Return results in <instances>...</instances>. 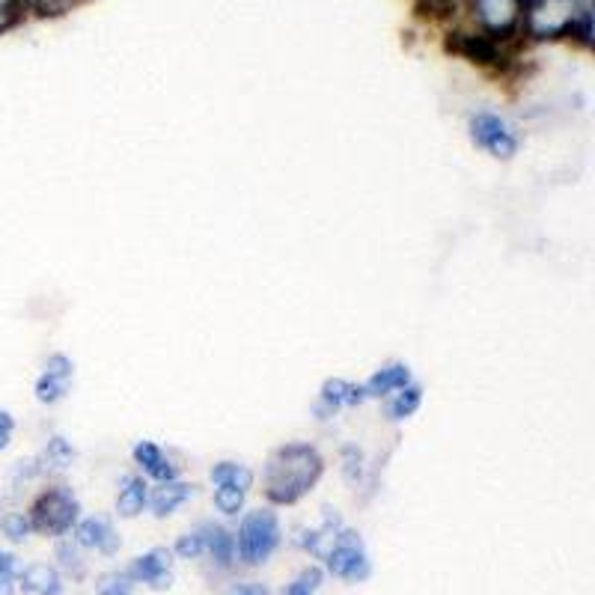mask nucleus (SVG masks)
<instances>
[{
    "instance_id": "nucleus-4",
    "label": "nucleus",
    "mask_w": 595,
    "mask_h": 595,
    "mask_svg": "<svg viewBox=\"0 0 595 595\" xmlns=\"http://www.w3.org/2000/svg\"><path fill=\"white\" fill-rule=\"evenodd\" d=\"M325 566L331 572L334 577H342V581H349V584H360V581H367L372 575V563H369L367 545H363V538L355 530H337V536H334L331 548L325 551Z\"/></svg>"
},
{
    "instance_id": "nucleus-26",
    "label": "nucleus",
    "mask_w": 595,
    "mask_h": 595,
    "mask_svg": "<svg viewBox=\"0 0 595 595\" xmlns=\"http://www.w3.org/2000/svg\"><path fill=\"white\" fill-rule=\"evenodd\" d=\"M42 372H51V376H60L66 378V381H72V376H75V363H72V358H66V355H48L45 360V369Z\"/></svg>"
},
{
    "instance_id": "nucleus-18",
    "label": "nucleus",
    "mask_w": 595,
    "mask_h": 595,
    "mask_svg": "<svg viewBox=\"0 0 595 595\" xmlns=\"http://www.w3.org/2000/svg\"><path fill=\"white\" fill-rule=\"evenodd\" d=\"M72 459H75V447H72V441H66L63 435H54L45 444V455H42V462L51 464V468L63 471V468L72 464Z\"/></svg>"
},
{
    "instance_id": "nucleus-31",
    "label": "nucleus",
    "mask_w": 595,
    "mask_h": 595,
    "mask_svg": "<svg viewBox=\"0 0 595 595\" xmlns=\"http://www.w3.org/2000/svg\"><path fill=\"white\" fill-rule=\"evenodd\" d=\"M12 10V0H0V24L7 21V12Z\"/></svg>"
},
{
    "instance_id": "nucleus-21",
    "label": "nucleus",
    "mask_w": 595,
    "mask_h": 595,
    "mask_svg": "<svg viewBox=\"0 0 595 595\" xmlns=\"http://www.w3.org/2000/svg\"><path fill=\"white\" fill-rule=\"evenodd\" d=\"M321 581H325V572H321L319 566L304 568L301 575L295 577L293 584L286 586V595H316V589L321 586Z\"/></svg>"
},
{
    "instance_id": "nucleus-7",
    "label": "nucleus",
    "mask_w": 595,
    "mask_h": 595,
    "mask_svg": "<svg viewBox=\"0 0 595 595\" xmlns=\"http://www.w3.org/2000/svg\"><path fill=\"white\" fill-rule=\"evenodd\" d=\"M134 584H150L152 589H171L173 586V551L152 548L129 566Z\"/></svg>"
},
{
    "instance_id": "nucleus-9",
    "label": "nucleus",
    "mask_w": 595,
    "mask_h": 595,
    "mask_svg": "<svg viewBox=\"0 0 595 595\" xmlns=\"http://www.w3.org/2000/svg\"><path fill=\"white\" fill-rule=\"evenodd\" d=\"M132 455H134V464L143 471V476H150V480H155V482L179 480V468L171 462V455L164 453L155 441H137Z\"/></svg>"
},
{
    "instance_id": "nucleus-2",
    "label": "nucleus",
    "mask_w": 595,
    "mask_h": 595,
    "mask_svg": "<svg viewBox=\"0 0 595 595\" xmlns=\"http://www.w3.org/2000/svg\"><path fill=\"white\" fill-rule=\"evenodd\" d=\"M280 519L271 510H250L238 524L236 533V554L245 560L247 566H263L280 548Z\"/></svg>"
},
{
    "instance_id": "nucleus-6",
    "label": "nucleus",
    "mask_w": 595,
    "mask_h": 595,
    "mask_svg": "<svg viewBox=\"0 0 595 595\" xmlns=\"http://www.w3.org/2000/svg\"><path fill=\"white\" fill-rule=\"evenodd\" d=\"M367 402V393H363V384H351L346 378H328L319 390V399H316V417L319 420H331L342 411V408H358Z\"/></svg>"
},
{
    "instance_id": "nucleus-17",
    "label": "nucleus",
    "mask_w": 595,
    "mask_h": 595,
    "mask_svg": "<svg viewBox=\"0 0 595 595\" xmlns=\"http://www.w3.org/2000/svg\"><path fill=\"white\" fill-rule=\"evenodd\" d=\"M69 393V381L60 376H51V372H42L37 378V399L42 406H54L60 399Z\"/></svg>"
},
{
    "instance_id": "nucleus-3",
    "label": "nucleus",
    "mask_w": 595,
    "mask_h": 595,
    "mask_svg": "<svg viewBox=\"0 0 595 595\" xmlns=\"http://www.w3.org/2000/svg\"><path fill=\"white\" fill-rule=\"evenodd\" d=\"M28 519L30 527L45 533V536H66L81 519V503L66 485H58V489H48V492L39 494L30 506Z\"/></svg>"
},
{
    "instance_id": "nucleus-29",
    "label": "nucleus",
    "mask_w": 595,
    "mask_h": 595,
    "mask_svg": "<svg viewBox=\"0 0 595 595\" xmlns=\"http://www.w3.org/2000/svg\"><path fill=\"white\" fill-rule=\"evenodd\" d=\"M229 595H271V593H268L263 584H245V586H236Z\"/></svg>"
},
{
    "instance_id": "nucleus-5",
    "label": "nucleus",
    "mask_w": 595,
    "mask_h": 595,
    "mask_svg": "<svg viewBox=\"0 0 595 595\" xmlns=\"http://www.w3.org/2000/svg\"><path fill=\"white\" fill-rule=\"evenodd\" d=\"M471 141L480 146V150L492 152L494 158L510 161L519 155L521 137L519 132L512 129L503 116L497 114H476L471 120Z\"/></svg>"
},
{
    "instance_id": "nucleus-14",
    "label": "nucleus",
    "mask_w": 595,
    "mask_h": 595,
    "mask_svg": "<svg viewBox=\"0 0 595 595\" xmlns=\"http://www.w3.org/2000/svg\"><path fill=\"white\" fill-rule=\"evenodd\" d=\"M199 530H203V538H206V554H212V560L220 568L233 566V560L238 557L236 536L227 527H220V524H199Z\"/></svg>"
},
{
    "instance_id": "nucleus-15",
    "label": "nucleus",
    "mask_w": 595,
    "mask_h": 595,
    "mask_svg": "<svg viewBox=\"0 0 595 595\" xmlns=\"http://www.w3.org/2000/svg\"><path fill=\"white\" fill-rule=\"evenodd\" d=\"M420 406H423V388L417 381H411L402 390H397L393 397H388V408L384 411H388V420L402 423L408 417H414L420 411Z\"/></svg>"
},
{
    "instance_id": "nucleus-30",
    "label": "nucleus",
    "mask_w": 595,
    "mask_h": 595,
    "mask_svg": "<svg viewBox=\"0 0 595 595\" xmlns=\"http://www.w3.org/2000/svg\"><path fill=\"white\" fill-rule=\"evenodd\" d=\"M0 595H16V577H0Z\"/></svg>"
},
{
    "instance_id": "nucleus-16",
    "label": "nucleus",
    "mask_w": 595,
    "mask_h": 595,
    "mask_svg": "<svg viewBox=\"0 0 595 595\" xmlns=\"http://www.w3.org/2000/svg\"><path fill=\"white\" fill-rule=\"evenodd\" d=\"M212 482L215 485H233V489H242V492H250L254 489V471L247 468V464H238V462H218L215 468H212Z\"/></svg>"
},
{
    "instance_id": "nucleus-13",
    "label": "nucleus",
    "mask_w": 595,
    "mask_h": 595,
    "mask_svg": "<svg viewBox=\"0 0 595 595\" xmlns=\"http://www.w3.org/2000/svg\"><path fill=\"white\" fill-rule=\"evenodd\" d=\"M150 506V485L143 476H125L123 489L116 494V515L120 519H137Z\"/></svg>"
},
{
    "instance_id": "nucleus-8",
    "label": "nucleus",
    "mask_w": 595,
    "mask_h": 595,
    "mask_svg": "<svg viewBox=\"0 0 595 595\" xmlns=\"http://www.w3.org/2000/svg\"><path fill=\"white\" fill-rule=\"evenodd\" d=\"M75 542L81 548H93L104 557H114L116 551H120V536H116L114 524L102 515H90V519H78L75 527Z\"/></svg>"
},
{
    "instance_id": "nucleus-22",
    "label": "nucleus",
    "mask_w": 595,
    "mask_h": 595,
    "mask_svg": "<svg viewBox=\"0 0 595 595\" xmlns=\"http://www.w3.org/2000/svg\"><path fill=\"white\" fill-rule=\"evenodd\" d=\"M0 530H3V536L10 538V542H24V538L33 533L30 519L24 512H10V515H3V519H0Z\"/></svg>"
},
{
    "instance_id": "nucleus-27",
    "label": "nucleus",
    "mask_w": 595,
    "mask_h": 595,
    "mask_svg": "<svg viewBox=\"0 0 595 595\" xmlns=\"http://www.w3.org/2000/svg\"><path fill=\"white\" fill-rule=\"evenodd\" d=\"M12 435H16V417L7 408H0V453L12 444Z\"/></svg>"
},
{
    "instance_id": "nucleus-12",
    "label": "nucleus",
    "mask_w": 595,
    "mask_h": 595,
    "mask_svg": "<svg viewBox=\"0 0 595 595\" xmlns=\"http://www.w3.org/2000/svg\"><path fill=\"white\" fill-rule=\"evenodd\" d=\"M191 494H194V485H191V482L182 480L158 482V489L150 492V506L158 519H167V515H173V512L179 510L182 503L188 501Z\"/></svg>"
},
{
    "instance_id": "nucleus-24",
    "label": "nucleus",
    "mask_w": 595,
    "mask_h": 595,
    "mask_svg": "<svg viewBox=\"0 0 595 595\" xmlns=\"http://www.w3.org/2000/svg\"><path fill=\"white\" fill-rule=\"evenodd\" d=\"M176 554H179L182 560H199L203 554H206V538H203V530H191V533H185V536H179V542H176Z\"/></svg>"
},
{
    "instance_id": "nucleus-19",
    "label": "nucleus",
    "mask_w": 595,
    "mask_h": 595,
    "mask_svg": "<svg viewBox=\"0 0 595 595\" xmlns=\"http://www.w3.org/2000/svg\"><path fill=\"white\" fill-rule=\"evenodd\" d=\"M245 497L247 492L242 489H233V485H215V506L224 515H238V512L245 510Z\"/></svg>"
},
{
    "instance_id": "nucleus-20",
    "label": "nucleus",
    "mask_w": 595,
    "mask_h": 595,
    "mask_svg": "<svg viewBox=\"0 0 595 595\" xmlns=\"http://www.w3.org/2000/svg\"><path fill=\"white\" fill-rule=\"evenodd\" d=\"M58 560L60 566L72 572L75 577L84 575V560H81V545H78L75 538H60L58 542Z\"/></svg>"
},
{
    "instance_id": "nucleus-10",
    "label": "nucleus",
    "mask_w": 595,
    "mask_h": 595,
    "mask_svg": "<svg viewBox=\"0 0 595 595\" xmlns=\"http://www.w3.org/2000/svg\"><path fill=\"white\" fill-rule=\"evenodd\" d=\"M411 367L402 363V360H393V363H384L381 369H376L372 376L363 381V393L367 399H388L393 397L397 390H402L406 384H411Z\"/></svg>"
},
{
    "instance_id": "nucleus-28",
    "label": "nucleus",
    "mask_w": 595,
    "mask_h": 595,
    "mask_svg": "<svg viewBox=\"0 0 595 595\" xmlns=\"http://www.w3.org/2000/svg\"><path fill=\"white\" fill-rule=\"evenodd\" d=\"M19 572H21L19 557H16L12 551L0 548V577H19Z\"/></svg>"
},
{
    "instance_id": "nucleus-23",
    "label": "nucleus",
    "mask_w": 595,
    "mask_h": 595,
    "mask_svg": "<svg viewBox=\"0 0 595 595\" xmlns=\"http://www.w3.org/2000/svg\"><path fill=\"white\" fill-rule=\"evenodd\" d=\"M342 476L351 485H358L363 480V453L355 444L342 447Z\"/></svg>"
},
{
    "instance_id": "nucleus-1",
    "label": "nucleus",
    "mask_w": 595,
    "mask_h": 595,
    "mask_svg": "<svg viewBox=\"0 0 595 595\" xmlns=\"http://www.w3.org/2000/svg\"><path fill=\"white\" fill-rule=\"evenodd\" d=\"M325 471V459L312 444H286L265 464V494L271 503H295L310 492Z\"/></svg>"
},
{
    "instance_id": "nucleus-11",
    "label": "nucleus",
    "mask_w": 595,
    "mask_h": 595,
    "mask_svg": "<svg viewBox=\"0 0 595 595\" xmlns=\"http://www.w3.org/2000/svg\"><path fill=\"white\" fill-rule=\"evenodd\" d=\"M19 584L28 595H60L63 593V581L60 572L48 563H33L19 572Z\"/></svg>"
},
{
    "instance_id": "nucleus-25",
    "label": "nucleus",
    "mask_w": 595,
    "mask_h": 595,
    "mask_svg": "<svg viewBox=\"0 0 595 595\" xmlns=\"http://www.w3.org/2000/svg\"><path fill=\"white\" fill-rule=\"evenodd\" d=\"M134 581L129 572H114V575H104L99 584V595H132Z\"/></svg>"
}]
</instances>
